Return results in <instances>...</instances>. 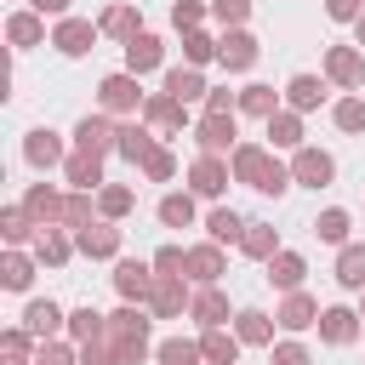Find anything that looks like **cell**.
Returning a JSON list of instances; mask_svg holds the SVG:
<instances>
[{
	"label": "cell",
	"instance_id": "obj_40",
	"mask_svg": "<svg viewBox=\"0 0 365 365\" xmlns=\"http://www.w3.org/2000/svg\"><path fill=\"white\" fill-rule=\"evenodd\" d=\"M11 40H23V46H29V40H34V23H29V17H17V23H11Z\"/></svg>",
	"mask_w": 365,
	"mask_h": 365
},
{
	"label": "cell",
	"instance_id": "obj_17",
	"mask_svg": "<svg viewBox=\"0 0 365 365\" xmlns=\"http://www.w3.org/2000/svg\"><path fill=\"white\" fill-rule=\"evenodd\" d=\"M240 336H245V342H262V336H268V319H262V314H240Z\"/></svg>",
	"mask_w": 365,
	"mask_h": 365
},
{
	"label": "cell",
	"instance_id": "obj_41",
	"mask_svg": "<svg viewBox=\"0 0 365 365\" xmlns=\"http://www.w3.org/2000/svg\"><path fill=\"white\" fill-rule=\"evenodd\" d=\"M217 17H245V0H217Z\"/></svg>",
	"mask_w": 365,
	"mask_h": 365
},
{
	"label": "cell",
	"instance_id": "obj_25",
	"mask_svg": "<svg viewBox=\"0 0 365 365\" xmlns=\"http://www.w3.org/2000/svg\"><path fill=\"white\" fill-rule=\"evenodd\" d=\"M194 91H200V74H182V68H177V74H171V97H194Z\"/></svg>",
	"mask_w": 365,
	"mask_h": 365
},
{
	"label": "cell",
	"instance_id": "obj_29",
	"mask_svg": "<svg viewBox=\"0 0 365 365\" xmlns=\"http://www.w3.org/2000/svg\"><path fill=\"white\" fill-rule=\"evenodd\" d=\"M336 120H342L348 131H359V125H365V103H342V108H336Z\"/></svg>",
	"mask_w": 365,
	"mask_h": 365
},
{
	"label": "cell",
	"instance_id": "obj_21",
	"mask_svg": "<svg viewBox=\"0 0 365 365\" xmlns=\"http://www.w3.org/2000/svg\"><path fill=\"white\" fill-rule=\"evenodd\" d=\"M274 279H279V285H297V279H302V262H297V257H279V262H274Z\"/></svg>",
	"mask_w": 365,
	"mask_h": 365
},
{
	"label": "cell",
	"instance_id": "obj_13",
	"mask_svg": "<svg viewBox=\"0 0 365 365\" xmlns=\"http://www.w3.org/2000/svg\"><path fill=\"white\" fill-rule=\"evenodd\" d=\"M291 103H302V108H308V103H319V80L297 74V80H291Z\"/></svg>",
	"mask_w": 365,
	"mask_h": 365
},
{
	"label": "cell",
	"instance_id": "obj_3",
	"mask_svg": "<svg viewBox=\"0 0 365 365\" xmlns=\"http://www.w3.org/2000/svg\"><path fill=\"white\" fill-rule=\"evenodd\" d=\"M103 103H108V108H131V103H137V86H131L125 74H114V80L103 86Z\"/></svg>",
	"mask_w": 365,
	"mask_h": 365
},
{
	"label": "cell",
	"instance_id": "obj_18",
	"mask_svg": "<svg viewBox=\"0 0 365 365\" xmlns=\"http://www.w3.org/2000/svg\"><path fill=\"white\" fill-rule=\"evenodd\" d=\"M29 160H46V165H51V160H57V143H51L46 131H34V143H29Z\"/></svg>",
	"mask_w": 365,
	"mask_h": 365
},
{
	"label": "cell",
	"instance_id": "obj_1",
	"mask_svg": "<svg viewBox=\"0 0 365 365\" xmlns=\"http://www.w3.org/2000/svg\"><path fill=\"white\" fill-rule=\"evenodd\" d=\"M240 177H251V188H268V194H279V188H285V171H279V165H268L257 148H240Z\"/></svg>",
	"mask_w": 365,
	"mask_h": 365
},
{
	"label": "cell",
	"instance_id": "obj_2",
	"mask_svg": "<svg viewBox=\"0 0 365 365\" xmlns=\"http://www.w3.org/2000/svg\"><path fill=\"white\" fill-rule=\"evenodd\" d=\"M125 63H131V68H154V63H160V40H154V34H131Z\"/></svg>",
	"mask_w": 365,
	"mask_h": 365
},
{
	"label": "cell",
	"instance_id": "obj_28",
	"mask_svg": "<svg viewBox=\"0 0 365 365\" xmlns=\"http://www.w3.org/2000/svg\"><path fill=\"white\" fill-rule=\"evenodd\" d=\"M245 251H251V257H268V251H274V234H268V228L245 234Z\"/></svg>",
	"mask_w": 365,
	"mask_h": 365
},
{
	"label": "cell",
	"instance_id": "obj_35",
	"mask_svg": "<svg viewBox=\"0 0 365 365\" xmlns=\"http://www.w3.org/2000/svg\"><path fill=\"white\" fill-rule=\"evenodd\" d=\"M68 171H74V182H97V160H74Z\"/></svg>",
	"mask_w": 365,
	"mask_h": 365
},
{
	"label": "cell",
	"instance_id": "obj_11",
	"mask_svg": "<svg viewBox=\"0 0 365 365\" xmlns=\"http://www.w3.org/2000/svg\"><path fill=\"white\" fill-rule=\"evenodd\" d=\"M194 188H200V194H217V188H222V165H217V160H205V165L194 171Z\"/></svg>",
	"mask_w": 365,
	"mask_h": 365
},
{
	"label": "cell",
	"instance_id": "obj_5",
	"mask_svg": "<svg viewBox=\"0 0 365 365\" xmlns=\"http://www.w3.org/2000/svg\"><path fill=\"white\" fill-rule=\"evenodd\" d=\"M297 177H302V182H314V188H319V182H325V177H331V160H325V154H302V160H297Z\"/></svg>",
	"mask_w": 365,
	"mask_h": 365
},
{
	"label": "cell",
	"instance_id": "obj_43",
	"mask_svg": "<svg viewBox=\"0 0 365 365\" xmlns=\"http://www.w3.org/2000/svg\"><path fill=\"white\" fill-rule=\"evenodd\" d=\"M34 6H40V11H63L68 0H34Z\"/></svg>",
	"mask_w": 365,
	"mask_h": 365
},
{
	"label": "cell",
	"instance_id": "obj_31",
	"mask_svg": "<svg viewBox=\"0 0 365 365\" xmlns=\"http://www.w3.org/2000/svg\"><path fill=\"white\" fill-rule=\"evenodd\" d=\"M154 302H160V308H165V314H171V308H177V302H182V291H177V285H171V279H165V285H160V291H154Z\"/></svg>",
	"mask_w": 365,
	"mask_h": 365
},
{
	"label": "cell",
	"instance_id": "obj_33",
	"mask_svg": "<svg viewBox=\"0 0 365 365\" xmlns=\"http://www.w3.org/2000/svg\"><path fill=\"white\" fill-rule=\"evenodd\" d=\"M103 29H114V34H131V11H108V17H103Z\"/></svg>",
	"mask_w": 365,
	"mask_h": 365
},
{
	"label": "cell",
	"instance_id": "obj_34",
	"mask_svg": "<svg viewBox=\"0 0 365 365\" xmlns=\"http://www.w3.org/2000/svg\"><path fill=\"white\" fill-rule=\"evenodd\" d=\"M268 131H274V143H297V120H274Z\"/></svg>",
	"mask_w": 365,
	"mask_h": 365
},
{
	"label": "cell",
	"instance_id": "obj_6",
	"mask_svg": "<svg viewBox=\"0 0 365 365\" xmlns=\"http://www.w3.org/2000/svg\"><path fill=\"white\" fill-rule=\"evenodd\" d=\"M319 331H325L331 342H348V336H354V314H342V308H331V314L319 319Z\"/></svg>",
	"mask_w": 365,
	"mask_h": 365
},
{
	"label": "cell",
	"instance_id": "obj_8",
	"mask_svg": "<svg viewBox=\"0 0 365 365\" xmlns=\"http://www.w3.org/2000/svg\"><path fill=\"white\" fill-rule=\"evenodd\" d=\"M342 285H365V245L342 251Z\"/></svg>",
	"mask_w": 365,
	"mask_h": 365
},
{
	"label": "cell",
	"instance_id": "obj_37",
	"mask_svg": "<svg viewBox=\"0 0 365 365\" xmlns=\"http://www.w3.org/2000/svg\"><path fill=\"white\" fill-rule=\"evenodd\" d=\"M188 57H194V63L211 57V40H205V34H188Z\"/></svg>",
	"mask_w": 365,
	"mask_h": 365
},
{
	"label": "cell",
	"instance_id": "obj_20",
	"mask_svg": "<svg viewBox=\"0 0 365 365\" xmlns=\"http://www.w3.org/2000/svg\"><path fill=\"white\" fill-rule=\"evenodd\" d=\"M319 234H325V240H342V234H348V217H342V211H325V217H319Z\"/></svg>",
	"mask_w": 365,
	"mask_h": 365
},
{
	"label": "cell",
	"instance_id": "obj_38",
	"mask_svg": "<svg viewBox=\"0 0 365 365\" xmlns=\"http://www.w3.org/2000/svg\"><path fill=\"white\" fill-rule=\"evenodd\" d=\"M74 331H80V336H97V314H91V308H86V314H74Z\"/></svg>",
	"mask_w": 365,
	"mask_h": 365
},
{
	"label": "cell",
	"instance_id": "obj_24",
	"mask_svg": "<svg viewBox=\"0 0 365 365\" xmlns=\"http://www.w3.org/2000/svg\"><path fill=\"white\" fill-rule=\"evenodd\" d=\"M331 74H336V80H359V63H354L348 51H336V57H331Z\"/></svg>",
	"mask_w": 365,
	"mask_h": 365
},
{
	"label": "cell",
	"instance_id": "obj_23",
	"mask_svg": "<svg viewBox=\"0 0 365 365\" xmlns=\"http://www.w3.org/2000/svg\"><path fill=\"white\" fill-rule=\"evenodd\" d=\"M160 359H165V365H194V348H188V342H165Z\"/></svg>",
	"mask_w": 365,
	"mask_h": 365
},
{
	"label": "cell",
	"instance_id": "obj_26",
	"mask_svg": "<svg viewBox=\"0 0 365 365\" xmlns=\"http://www.w3.org/2000/svg\"><path fill=\"white\" fill-rule=\"evenodd\" d=\"M245 108H251V114H268V108H274L268 86H251V91H245Z\"/></svg>",
	"mask_w": 365,
	"mask_h": 365
},
{
	"label": "cell",
	"instance_id": "obj_22",
	"mask_svg": "<svg viewBox=\"0 0 365 365\" xmlns=\"http://www.w3.org/2000/svg\"><path fill=\"white\" fill-rule=\"evenodd\" d=\"M205 354H211V359H222V365H234V342H228V336H217V331L205 336Z\"/></svg>",
	"mask_w": 365,
	"mask_h": 365
},
{
	"label": "cell",
	"instance_id": "obj_15",
	"mask_svg": "<svg viewBox=\"0 0 365 365\" xmlns=\"http://www.w3.org/2000/svg\"><path fill=\"white\" fill-rule=\"evenodd\" d=\"M51 325H57V308H51V302H34V308H29V331H40V336H46Z\"/></svg>",
	"mask_w": 365,
	"mask_h": 365
},
{
	"label": "cell",
	"instance_id": "obj_30",
	"mask_svg": "<svg viewBox=\"0 0 365 365\" xmlns=\"http://www.w3.org/2000/svg\"><path fill=\"white\" fill-rule=\"evenodd\" d=\"M6 285H29V262H23V257L6 262Z\"/></svg>",
	"mask_w": 365,
	"mask_h": 365
},
{
	"label": "cell",
	"instance_id": "obj_4",
	"mask_svg": "<svg viewBox=\"0 0 365 365\" xmlns=\"http://www.w3.org/2000/svg\"><path fill=\"white\" fill-rule=\"evenodd\" d=\"M251 57H257V46H251L245 34H234V40H222V63H228V68H245Z\"/></svg>",
	"mask_w": 365,
	"mask_h": 365
},
{
	"label": "cell",
	"instance_id": "obj_39",
	"mask_svg": "<svg viewBox=\"0 0 365 365\" xmlns=\"http://www.w3.org/2000/svg\"><path fill=\"white\" fill-rule=\"evenodd\" d=\"M274 365H308V354H302V348H279V354H274Z\"/></svg>",
	"mask_w": 365,
	"mask_h": 365
},
{
	"label": "cell",
	"instance_id": "obj_14",
	"mask_svg": "<svg viewBox=\"0 0 365 365\" xmlns=\"http://www.w3.org/2000/svg\"><path fill=\"white\" fill-rule=\"evenodd\" d=\"M308 319H314V302H308V297H291V302H285V325L297 331V325H308Z\"/></svg>",
	"mask_w": 365,
	"mask_h": 365
},
{
	"label": "cell",
	"instance_id": "obj_10",
	"mask_svg": "<svg viewBox=\"0 0 365 365\" xmlns=\"http://www.w3.org/2000/svg\"><path fill=\"white\" fill-rule=\"evenodd\" d=\"M86 40H91V29H86V23H63V34H57V46H63V51H86Z\"/></svg>",
	"mask_w": 365,
	"mask_h": 365
},
{
	"label": "cell",
	"instance_id": "obj_36",
	"mask_svg": "<svg viewBox=\"0 0 365 365\" xmlns=\"http://www.w3.org/2000/svg\"><path fill=\"white\" fill-rule=\"evenodd\" d=\"M194 274L211 279V274H217V251H194Z\"/></svg>",
	"mask_w": 365,
	"mask_h": 365
},
{
	"label": "cell",
	"instance_id": "obj_44",
	"mask_svg": "<svg viewBox=\"0 0 365 365\" xmlns=\"http://www.w3.org/2000/svg\"><path fill=\"white\" fill-rule=\"evenodd\" d=\"M359 40H365V23H359Z\"/></svg>",
	"mask_w": 365,
	"mask_h": 365
},
{
	"label": "cell",
	"instance_id": "obj_42",
	"mask_svg": "<svg viewBox=\"0 0 365 365\" xmlns=\"http://www.w3.org/2000/svg\"><path fill=\"white\" fill-rule=\"evenodd\" d=\"M331 17H354V0H331Z\"/></svg>",
	"mask_w": 365,
	"mask_h": 365
},
{
	"label": "cell",
	"instance_id": "obj_12",
	"mask_svg": "<svg viewBox=\"0 0 365 365\" xmlns=\"http://www.w3.org/2000/svg\"><path fill=\"white\" fill-rule=\"evenodd\" d=\"M120 291H125V297H143V291H148V274H143L137 262H125V268H120Z\"/></svg>",
	"mask_w": 365,
	"mask_h": 365
},
{
	"label": "cell",
	"instance_id": "obj_9",
	"mask_svg": "<svg viewBox=\"0 0 365 365\" xmlns=\"http://www.w3.org/2000/svg\"><path fill=\"white\" fill-rule=\"evenodd\" d=\"M80 148H86V154L108 148V125H103V120H86V125H80Z\"/></svg>",
	"mask_w": 365,
	"mask_h": 365
},
{
	"label": "cell",
	"instance_id": "obj_27",
	"mask_svg": "<svg viewBox=\"0 0 365 365\" xmlns=\"http://www.w3.org/2000/svg\"><path fill=\"white\" fill-rule=\"evenodd\" d=\"M80 245H86V251H114V234H108V228H97V234L86 228V234H80Z\"/></svg>",
	"mask_w": 365,
	"mask_h": 365
},
{
	"label": "cell",
	"instance_id": "obj_7",
	"mask_svg": "<svg viewBox=\"0 0 365 365\" xmlns=\"http://www.w3.org/2000/svg\"><path fill=\"white\" fill-rule=\"evenodd\" d=\"M200 137H205V148H222V143L234 137V120H222V114H211V120L200 125Z\"/></svg>",
	"mask_w": 365,
	"mask_h": 365
},
{
	"label": "cell",
	"instance_id": "obj_32",
	"mask_svg": "<svg viewBox=\"0 0 365 365\" xmlns=\"http://www.w3.org/2000/svg\"><path fill=\"white\" fill-rule=\"evenodd\" d=\"M200 319L217 325V319H222V297H200Z\"/></svg>",
	"mask_w": 365,
	"mask_h": 365
},
{
	"label": "cell",
	"instance_id": "obj_19",
	"mask_svg": "<svg viewBox=\"0 0 365 365\" xmlns=\"http://www.w3.org/2000/svg\"><path fill=\"white\" fill-rule=\"evenodd\" d=\"M160 217H165V222H188V217H194V205H188V200H177V194H171V200H165V205H160Z\"/></svg>",
	"mask_w": 365,
	"mask_h": 365
},
{
	"label": "cell",
	"instance_id": "obj_16",
	"mask_svg": "<svg viewBox=\"0 0 365 365\" xmlns=\"http://www.w3.org/2000/svg\"><path fill=\"white\" fill-rule=\"evenodd\" d=\"M211 234H217V240H240V217H234V211H217V217H211Z\"/></svg>",
	"mask_w": 365,
	"mask_h": 365
}]
</instances>
